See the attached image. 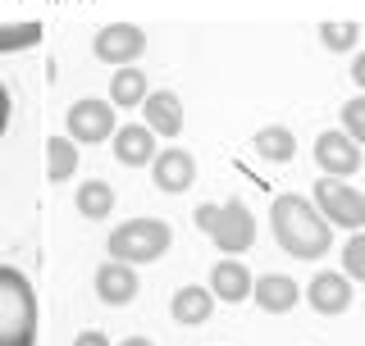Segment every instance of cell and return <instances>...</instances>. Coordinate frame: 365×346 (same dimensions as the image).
Segmentation results:
<instances>
[{"label":"cell","mask_w":365,"mask_h":346,"mask_svg":"<svg viewBox=\"0 0 365 346\" xmlns=\"http://www.w3.org/2000/svg\"><path fill=\"white\" fill-rule=\"evenodd\" d=\"M46 178L51 182H68L73 178V169H78V151H73V137H51L46 142Z\"/></svg>","instance_id":"d6986e66"},{"label":"cell","mask_w":365,"mask_h":346,"mask_svg":"<svg viewBox=\"0 0 365 346\" xmlns=\"http://www.w3.org/2000/svg\"><path fill=\"white\" fill-rule=\"evenodd\" d=\"M311 305L319 315H342L351 305V287L342 273H315L311 278Z\"/></svg>","instance_id":"9a60e30c"},{"label":"cell","mask_w":365,"mask_h":346,"mask_svg":"<svg viewBox=\"0 0 365 346\" xmlns=\"http://www.w3.org/2000/svg\"><path fill=\"white\" fill-rule=\"evenodd\" d=\"M114 159L128 169H142L155 159V132L146 128V123H128V128H114Z\"/></svg>","instance_id":"30bf717a"},{"label":"cell","mask_w":365,"mask_h":346,"mask_svg":"<svg viewBox=\"0 0 365 346\" xmlns=\"http://www.w3.org/2000/svg\"><path fill=\"white\" fill-rule=\"evenodd\" d=\"M110 100L114 105H142L146 100V73H137V68H119V73L110 78Z\"/></svg>","instance_id":"ffe728a7"},{"label":"cell","mask_w":365,"mask_h":346,"mask_svg":"<svg viewBox=\"0 0 365 346\" xmlns=\"http://www.w3.org/2000/svg\"><path fill=\"white\" fill-rule=\"evenodd\" d=\"M41 41V23H0V55L32 51Z\"/></svg>","instance_id":"44dd1931"},{"label":"cell","mask_w":365,"mask_h":346,"mask_svg":"<svg viewBox=\"0 0 365 346\" xmlns=\"http://www.w3.org/2000/svg\"><path fill=\"white\" fill-rule=\"evenodd\" d=\"M5 128H9V91L0 83V137H5Z\"/></svg>","instance_id":"484cf974"},{"label":"cell","mask_w":365,"mask_h":346,"mask_svg":"<svg viewBox=\"0 0 365 346\" xmlns=\"http://www.w3.org/2000/svg\"><path fill=\"white\" fill-rule=\"evenodd\" d=\"M251 296H256L260 310H269V315H283V310H292L302 301V292H297L292 278H283V273H265V278L251 283Z\"/></svg>","instance_id":"5bb4252c"},{"label":"cell","mask_w":365,"mask_h":346,"mask_svg":"<svg viewBox=\"0 0 365 346\" xmlns=\"http://www.w3.org/2000/svg\"><path fill=\"white\" fill-rule=\"evenodd\" d=\"M169 251V224L165 219H133L110 233V260L123 264H151Z\"/></svg>","instance_id":"277c9868"},{"label":"cell","mask_w":365,"mask_h":346,"mask_svg":"<svg viewBox=\"0 0 365 346\" xmlns=\"http://www.w3.org/2000/svg\"><path fill=\"white\" fill-rule=\"evenodd\" d=\"M73 205H78V214H83V219H110V210H114V187H110V182H101V178H91V182L78 187Z\"/></svg>","instance_id":"e0dca14e"},{"label":"cell","mask_w":365,"mask_h":346,"mask_svg":"<svg viewBox=\"0 0 365 346\" xmlns=\"http://www.w3.org/2000/svg\"><path fill=\"white\" fill-rule=\"evenodd\" d=\"M342 269H347L351 278L365 283V233H356L347 246H342Z\"/></svg>","instance_id":"cb8c5ba5"},{"label":"cell","mask_w":365,"mask_h":346,"mask_svg":"<svg viewBox=\"0 0 365 346\" xmlns=\"http://www.w3.org/2000/svg\"><path fill=\"white\" fill-rule=\"evenodd\" d=\"M73 346H110V337H106V332H78Z\"/></svg>","instance_id":"d4e9b609"},{"label":"cell","mask_w":365,"mask_h":346,"mask_svg":"<svg viewBox=\"0 0 365 346\" xmlns=\"http://www.w3.org/2000/svg\"><path fill=\"white\" fill-rule=\"evenodd\" d=\"M356 37H361L356 23H324V28H319V41H324L329 51H351Z\"/></svg>","instance_id":"7402d4cb"},{"label":"cell","mask_w":365,"mask_h":346,"mask_svg":"<svg viewBox=\"0 0 365 346\" xmlns=\"http://www.w3.org/2000/svg\"><path fill=\"white\" fill-rule=\"evenodd\" d=\"M169 310H174L178 324H205L215 310V292H205V287H178Z\"/></svg>","instance_id":"2e32d148"},{"label":"cell","mask_w":365,"mask_h":346,"mask_svg":"<svg viewBox=\"0 0 365 346\" xmlns=\"http://www.w3.org/2000/svg\"><path fill=\"white\" fill-rule=\"evenodd\" d=\"M269 224H274L279 246L288 251L292 260H324L329 256V241H334V233H329L324 214H319L311 201H302V196H274Z\"/></svg>","instance_id":"6da1fadb"},{"label":"cell","mask_w":365,"mask_h":346,"mask_svg":"<svg viewBox=\"0 0 365 346\" xmlns=\"http://www.w3.org/2000/svg\"><path fill=\"white\" fill-rule=\"evenodd\" d=\"M0 346H37V292L9 264H0Z\"/></svg>","instance_id":"7a4b0ae2"},{"label":"cell","mask_w":365,"mask_h":346,"mask_svg":"<svg viewBox=\"0 0 365 346\" xmlns=\"http://www.w3.org/2000/svg\"><path fill=\"white\" fill-rule=\"evenodd\" d=\"M251 151H256L260 159H269V164H288L292 151H297V137L288 128H260L256 142H251Z\"/></svg>","instance_id":"ac0fdd59"},{"label":"cell","mask_w":365,"mask_h":346,"mask_svg":"<svg viewBox=\"0 0 365 346\" xmlns=\"http://www.w3.org/2000/svg\"><path fill=\"white\" fill-rule=\"evenodd\" d=\"M351 78L365 87V55H356V60H351Z\"/></svg>","instance_id":"4316f807"},{"label":"cell","mask_w":365,"mask_h":346,"mask_svg":"<svg viewBox=\"0 0 365 346\" xmlns=\"http://www.w3.org/2000/svg\"><path fill=\"white\" fill-rule=\"evenodd\" d=\"M201 224V233L215 241L220 251H233V256H242L251 251V241H256V219L242 201H224V205H197V214H192Z\"/></svg>","instance_id":"3957f363"},{"label":"cell","mask_w":365,"mask_h":346,"mask_svg":"<svg viewBox=\"0 0 365 346\" xmlns=\"http://www.w3.org/2000/svg\"><path fill=\"white\" fill-rule=\"evenodd\" d=\"M142 51H146V32L133 28V23H110V28L96 32V60L106 64H133Z\"/></svg>","instance_id":"52a82bcc"},{"label":"cell","mask_w":365,"mask_h":346,"mask_svg":"<svg viewBox=\"0 0 365 346\" xmlns=\"http://www.w3.org/2000/svg\"><path fill=\"white\" fill-rule=\"evenodd\" d=\"M146 128L160 137H178L182 132V100L174 91H146Z\"/></svg>","instance_id":"7c38bea8"},{"label":"cell","mask_w":365,"mask_h":346,"mask_svg":"<svg viewBox=\"0 0 365 346\" xmlns=\"http://www.w3.org/2000/svg\"><path fill=\"white\" fill-rule=\"evenodd\" d=\"M68 137H73V142H87V146L114 137L110 100H73V110H68Z\"/></svg>","instance_id":"8992f818"},{"label":"cell","mask_w":365,"mask_h":346,"mask_svg":"<svg viewBox=\"0 0 365 346\" xmlns=\"http://www.w3.org/2000/svg\"><path fill=\"white\" fill-rule=\"evenodd\" d=\"M315 159H319V169L329 173V178H351V173L361 169V151H356V142H351L347 132H319V142H315Z\"/></svg>","instance_id":"ba28073f"},{"label":"cell","mask_w":365,"mask_h":346,"mask_svg":"<svg viewBox=\"0 0 365 346\" xmlns=\"http://www.w3.org/2000/svg\"><path fill=\"white\" fill-rule=\"evenodd\" d=\"M342 123H347V137L356 146H365V96H356V100H347L342 105Z\"/></svg>","instance_id":"603a6c76"},{"label":"cell","mask_w":365,"mask_h":346,"mask_svg":"<svg viewBox=\"0 0 365 346\" xmlns=\"http://www.w3.org/2000/svg\"><path fill=\"white\" fill-rule=\"evenodd\" d=\"M210 292L220 296V301H228V305L247 301V296H251V269L242 260H220L210 269Z\"/></svg>","instance_id":"4fadbf2b"},{"label":"cell","mask_w":365,"mask_h":346,"mask_svg":"<svg viewBox=\"0 0 365 346\" xmlns=\"http://www.w3.org/2000/svg\"><path fill=\"white\" fill-rule=\"evenodd\" d=\"M151 178L160 192H187L192 178H197V159L192 151H182V146H169V151H160L151 159Z\"/></svg>","instance_id":"9c48e42d"},{"label":"cell","mask_w":365,"mask_h":346,"mask_svg":"<svg viewBox=\"0 0 365 346\" xmlns=\"http://www.w3.org/2000/svg\"><path fill=\"white\" fill-rule=\"evenodd\" d=\"M119 346H151V342H146V337H123Z\"/></svg>","instance_id":"83f0119b"},{"label":"cell","mask_w":365,"mask_h":346,"mask_svg":"<svg viewBox=\"0 0 365 346\" xmlns=\"http://www.w3.org/2000/svg\"><path fill=\"white\" fill-rule=\"evenodd\" d=\"M96 296L106 305H128L137 296L133 264H123V260H106V264H101V269H96Z\"/></svg>","instance_id":"8fae6325"},{"label":"cell","mask_w":365,"mask_h":346,"mask_svg":"<svg viewBox=\"0 0 365 346\" xmlns=\"http://www.w3.org/2000/svg\"><path fill=\"white\" fill-rule=\"evenodd\" d=\"M315 205H319V214L338 228H365V196L356 187H347L342 178H329L324 173V178L315 182Z\"/></svg>","instance_id":"5b68a950"}]
</instances>
